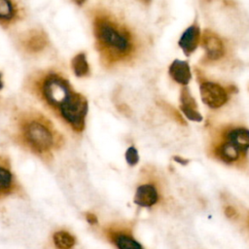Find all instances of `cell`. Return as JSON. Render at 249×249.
<instances>
[{
  "label": "cell",
  "instance_id": "obj_1",
  "mask_svg": "<svg viewBox=\"0 0 249 249\" xmlns=\"http://www.w3.org/2000/svg\"><path fill=\"white\" fill-rule=\"evenodd\" d=\"M30 90L72 132L81 134L85 130L88 100L63 75L54 71L39 75L30 83Z\"/></svg>",
  "mask_w": 249,
  "mask_h": 249
},
{
  "label": "cell",
  "instance_id": "obj_2",
  "mask_svg": "<svg viewBox=\"0 0 249 249\" xmlns=\"http://www.w3.org/2000/svg\"><path fill=\"white\" fill-rule=\"evenodd\" d=\"M11 137L22 149L44 161H51L65 145L64 135L42 112L19 110L12 121Z\"/></svg>",
  "mask_w": 249,
  "mask_h": 249
},
{
  "label": "cell",
  "instance_id": "obj_3",
  "mask_svg": "<svg viewBox=\"0 0 249 249\" xmlns=\"http://www.w3.org/2000/svg\"><path fill=\"white\" fill-rule=\"evenodd\" d=\"M95 48L106 67L128 62L135 55L136 39L129 28L103 9L91 12Z\"/></svg>",
  "mask_w": 249,
  "mask_h": 249
},
{
  "label": "cell",
  "instance_id": "obj_4",
  "mask_svg": "<svg viewBox=\"0 0 249 249\" xmlns=\"http://www.w3.org/2000/svg\"><path fill=\"white\" fill-rule=\"evenodd\" d=\"M100 233L116 249H144L133 234V224L112 221L100 227Z\"/></svg>",
  "mask_w": 249,
  "mask_h": 249
},
{
  "label": "cell",
  "instance_id": "obj_5",
  "mask_svg": "<svg viewBox=\"0 0 249 249\" xmlns=\"http://www.w3.org/2000/svg\"><path fill=\"white\" fill-rule=\"evenodd\" d=\"M209 152L211 157L229 165L240 166L247 160V153L225 139L219 133L211 141Z\"/></svg>",
  "mask_w": 249,
  "mask_h": 249
},
{
  "label": "cell",
  "instance_id": "obj_6",
  "mask_svg": "<svg viewBox=\"0 0 249 249\" xmlns=\"http://www.w3.org/2000/svg\"><path fill=\"white\" fill-rule=\"evenodd\" d=\"M144 172V180L140 182L135 190L133 196V202L135 205L143 208H151L157 204L161 199V188L157 180V178L153 177V172L151 173L149 170Z\"/></svg>",
  "mask_w": 249,
  "mask_h": 249
},
{
  "label": "cell",
  "instance_id": "obj_7",
  "mask_svg": "<svg viewBox=\"0 0 249 249\" xmlns=\"http://www.w3.org/2000/svg\"><path fill=\"white\" fill-rule=\"evenodd\" d=\"M22 192L21 185L13 172L10 159L0 154V200L12 196H19Z\"/></svg>",
  "mask_w": 249,
  "mask_h": 249
},
{
  "label": "cell",
  "instance_id": "obj_8",
  "mask_svg": "<svg viewBox=\"0 0 249 249\" xmlns=\"http://www.w3.org/2000/svg\"><path fill=\"white\" fill-rule=\"evenodd\" d=\"M199 92L201 100L205 105L211 109H218L228 102L229 94L232 92V90L217 83L205 81L200 84Z\"/></svg>",
  "mask_w": 249,
  "mask_h": 249
},
{
  "label": "cell",
  "instance_id": "obj_9",
  "mask_svg": "<svg viewBox=\"0 0 249 249\" xmlns=\"http://www.w3.org/2000/svg\"><path fill=\"white\" fill-rule=\"evenodd\" d=\"M218 133L225 139L238 147L243 152L249 150V128L242 125L228 124L219 127Z\"/></svg>",
  "mask_w": 249,
  "mask_h": 249
},
{
  "label": "cell",
  "instance_id": "obj_10",
  "mask_svg": "<svg viewBox=\"0 0 249 249\" xmlns=\"http://www.w3.org/2000/svg\"><path fill=\"white\" fill-rule=\"evenodd\" d=\"M49 44L47 34L42 30H31L20 40V46L28 53L42 52Z\"/></svg>",
  "mask_w": 249,
  "mask_h": 249
},
{
  "label": "cell",
  "instance_id": "obj_11",
  "mask_svg": "<svg viewBox=\"0 0 249 249\" xmlns=\"http://www.w3.org/2000/svg\"><path fill=\"white\" fill-rule=\"evenodd\" d=\"M201 46L207 57L211 60H218L225 54V47L222 40L211 31H204L202 34Z\"/></svg>",
  "mask_w": 249,
  "mask_h": 249
},
{
  "label": "cell",
  "instance_id": "obj_12",
  "mask_svg": "<svg viewBox=\"0 0 249 249\" xmlns=\"http://www.w3.org/2000/svg\"><path fill=\"white\" fill-rule=\"evenodd\" d=\"M200 41V29L197 24H192L181 35L178 45L186 55H191Z\"/></svg>",
  "mask_w": 249,
  "mask_h": 249
},
{
  "label": "cell",
  "instance_id": "obj_13",
  "mask_svg": "<svg viewBox=\"0 0 249 249\" xmlns=\"http://www.w3.org/2000/svg\"><path fill=\"white\" fill-rule=\"evenodd\" d=\"M168 73L172 80L182 86H187L192 78L189 63L180 59H175L172 61L169 66Z\"/></svg>",
  "mask_w": 249,
  "mask_h": 249
},
{
  "label": "cell",
  "instance_id": "obj_14",
  "mask_svg": "<svg viewBox=\"0 0 249 249\" xmlns=\"http://www.w3.org/2000/svg\"><path fill=\"white\" fill-rule=\"evenodd\" d=\"M19 9L14 0H0V23L11 24L19 18Z\"/></svg>",
  "mask_w": 249,
  "mask_h": 249
},
{
  "label": "cell",
  "instance_id": "obj_15",
  "mask_svg": "<svg viewBox=\"0 0 249 249\" xmlns=\"http://www.w3.org/2000/svg\"><path fill=\"white\" fill-rule=\"evenodd\" d=\"M53 242L56 249H71L76 243V237L66 230H58L53 234Z\"/></svg>",
  "mask_w": 249,
  "mask_h": 249
},
{
  "label": "cell",
  "instance_id": "obj_16",
  "mask_svg": "<svg viewBox=\"0 0 249 249\" xmlns=\"http://www.w3.org/2000/svg\"><path fill=\"white\" fill-rule=\"evenodd\" d=\"M71 67L76 77L82 78L89 74V65L88 63L87 56L84 53H80L73 57Z\"/></svg>",
  "mask_w": 249,
  "mask_h": 249
},
{
  "label": "cell",
  "instance_id": "obj_17",
  "mask_svg": "<svg viewBox=\"0 0 249 249\" xmlns=\"http://www.w3.org/2000/svg\"><path fill=\"white\" fill-rule=\"evenodd\" d=\"M180 110L181 112L183 113V115L189 119L190 121H193V122H201L202 121V116L201 114L199 113V111L197 109H195V108H188V107H182L180 106Z\"/></svg>",
  "mask_w": 249,
  "mask_h": 249
},
{
  "label": "cell",
  "instance_id": "obj_18",
  "mask_svg": "<svg viewBox=\"0 0 249 249\" xmlns=\"http://www.w3.org/2000/svg\"><path fill=\"white\" fill-rule=\"evenodd\" d=\"M125 160L126 162L128 163V165L130 166H134L135 164H137V162L139 161V155L137 150L134 147H129L127 148V150L125 151Z\"/></svg>",
  "mask_w": 249,
  "mask_h": 249
},
{
  "label": "cell",
  "instance_id": "obj_19",
  "mask_svg": "<svg viewBox=\"0 0 249 249\" xmlns=\"http://www.w3.org/2000/svg\"><path fill=\"white\" fill-rule=\"evenodd\" d=\"M224 212H225V215L231 219V220H236L237 217H238V212L237 210L235 209V207L231 206V205H227L225 208H224Z\"/></svg>",
  "mask_w": 249,
  "mask_h": 249
},
{
  "label": "cell",
  "instance_id": "obj_20",
  "mask_svg": "<svg viewBox=\"0 0 249 249\" xmlns=\"http://www.w3.org/2000/svg\"><path fill=\"white\" fill-rule=\"evenodd\" d=\"M86 220L88 221L89 224L90 225H96L98 223V220H97V217L95 216V214L93 213H87L86 214Z\"/></svg>",
  "mask_w": 249,
  "mask_h": 249
},
{
  "label": "cell",
  "instance_id": "obj_21",
  "mask_svg": "<svg viewBox=\"0 0 249 249\" xmlns=\"http://www.w3.org/2000/svg\"><path fill=\"white\" fill-rule=\"evenodd\" d=\"M173 160H174L175 161H177L178 163L182 164V165H187V164L189 163V160H187V159H184V158H182V157L174 156V157H173Z\"/></svg>",
  "mask_w": 249,
  "mask_h": 249
},
{
  "label": "cell",
  "instance_id": "obj_22",
  "mask_svg": "<svg viewBox=\"0 0 249 249\" xmlns=\"http://www.w3.org/2000/svg\"><path fill=\"white\" fill-rule=\"evenodd\" d=\"M73 1H74L76 4L80 5V6H81V5H83V4L86 2V0H73Z\"/></svg>",
  "mask_w": 249,
  "mask_h": 249
},
{
  "label": "cell",
  "instance_id": "obj_23",
  "mask_svg": "<svg viewBox=\"0 0 249 249\" xmlns=\"http://www.w3.org/2000/svg\"><path fill=\"white\" fill-rule=\"evenodd\" d=\"M3 82H2V80H1V74H0V89L3 88Z\"/></svg>",
  "mask_w": 249,
  "mask_h": 249
},
{
  "label": "cell",
  "instance_id": "obj_24",
  "mask_svg": "<svg viewBox=\"0 0 249 249\" xmlns=\"http://www.w3.org/2000/svg\"><path fill=\"white\" fill-rule=\"evenodd\" d=\"M246 222H247V226H248V228H249V213H248V215H247V219H246Z\"/></svg>",
  "mask_w": 249,
  "mask_h": 249
}]
</instances>
